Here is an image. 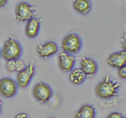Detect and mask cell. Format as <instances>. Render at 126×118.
<instances>
[{"label": "cell", "mask_w": 126, "mask_h": 118, "mask_svg": "<svg viewBox=\"0 0 126 118\" xmlns=\"http://www.w3.org/2000/svg\"><path fill=\"white\" fill-rule=\"evenodd\" d=\"M58 67L64 73H69L76 64V58L73 54H70L64 51L59 53L58 57Z\"/></svg>", "instance_id": "cell-9"}, {"label": "cell", "mask_w": 126, "mask_h": 118, "mask_svg": "<svg viewBox=\"0 0 126 118\" xmlns=\"http://www.w3.org/2000/svg\"><path fill=\"white\" fill-rule=\"evenodd\" d=\"M0 58H1V48H0Z\"/></svg>", "instance_id": "cell-25"}, {"label": "cell", "mask_w": 126, "mask_h": 118, "mask_svg": "<svg viewBox=\"0 0 126 118\" xmlns=\"http://www.w3.org/2000/svg\"><path fill=\"white\" fill-rule=\"evenodd\" d=\"M107 118H124V116L122 115V113H121L120 112H117V111H114L110 113Z\"/></svg>", "instance_id": "cell-19"}, {"label": "cell", "mask_w": 126, "mask_h": 118, "mask_svg": "<svg viewBox=\"0 0 126 118\" xmlns=\"http://www.w3.org/2000/svg\"><path fill=\"white\" fill-rule=\"evenodd\" d=\"M62 51L70 54H77L82 48V39L77 33H69L62 40Z\"/></svg>", "instance_id": "cell-3"}, {"label": "cell", "mask_w": 126, "mask_h": 118, "mask_svg": "<svg viewBox=\"0 0 126 118\" xmlns=\"http://www.w3.org/2000/svg\"><path fill=\"white\" fill-rule=\"evenodd\" d=\"M6 69L7 71L10 73H17V59L16 60H9L6 62Z\"/></svg>", "instance_id": "cell-16"}, {"label": "cell", "mask_w": 126, "mask_h": 118, "mask_svg": "<svg viewBox=\"0 0 126 118\" xmlns=\"http://www.w3.org/2000/svg\"><path fill=\"white\" fill-rule=\"evenodd\" d=\"M96 109L92 105L84 104L75 113V118H95Z\"/></svg>", "instance_id": "cell-14"}, {"label": "cell", "mask_w": 126, "mask_h": 118, "mask_svg": "<svg viewBox=\"0 0 126 118\" xmlns=\"http://www.w3.org/2000/svg\"><path fill=\"white\" fill-rule=\"evenodd\" d=\"M80 69L87 77H92L98 72V66L95 60L89 57L83 58L80 62Z\"/></svg>", "instance_id": "cell-10"}, {"label": "cell", "mask_w": 126, "mask_h": 118, "mask_svg": "<svg viewBox=\"0 0 126 118\" xmlns=\"http://www.w3.org/2000/svg\"><path fill=\"white\" fill-rule=\"evenodd\" d=\"M121 46L122 50L126 51V32H124L122 34L121 37Z\"/></svg>", "instance_id": "cell-18"}, {"label": "cell", "mask_w": 126, "mask_h": 118, "mask_svg": "<svg viewBox=\"0 0 126 118\" xmlns=\"http://www.w3.org/2000/svg\"><path fill=\"white\" fill-rule=\"evenodd\" d=\"M47 118H56V117H54V116H48Z\"/></svg>", "instance_id": "cell-24"}, {"label": "cell", "mask_w": 126, "mask_h": 118, "mask_svg": "<svg viewBox=\"0 0 126 118\" xmlns=\"http://www.w3.org/2000/svg\"><path fill=\"white\" fill-rule=\"evenodd\" d=\"M22 46L17 39L14 37L8 38L1 48V57L6 61L16 60L21 58Z\"/></svg>", "instance_id": "cell-2"}, {"label": "cell", "mask_w": 126, "mask_h": 118, "mask_svg": "<svg viewBox=\"0 0 126 118\" xmlns=\"http://www.w3.org/2000/svg\"><path fill=\"white\" fill-rule=\"evenodd\" d=\"M41 22L40 20L37 17H32L29 21L26 22L25 25V35L27 37L30 39H35L39 35V29H40Z\"/></svg>", "instance_id": "cell-12"}, {"label": "cell", "mask_w": 126, "mask_h": 118, "mask_svg": "<svg viewBox=\"0 0 126 118\" xmlns=\"http://www.w3.org/2000/svg\"><path fill=\"white\" fill-rule=\"evenodd\" d=\"M117 74L118 76L122 80H126V65L117 69Z\"/></svg>", "instance_id": "cell-17"}, {"label": "cell", "mask_w": 126, "mask_h": 118, "mask_svg": "<svg viewBox=\"0 0 126 118\" xmlns=\"http://www.w3.org/2000/svg\"><path fill=\"white\" fill-rule=\"evenodd\" d=\"M35 7L27 2H19L15 7V17L17 22H27L35 17Z\"/></svg>", "instance_id": "cell-4"}, {"label": "cell", "mask_w": 126, "mask_h": 118, "mask_svg": "<svg viewBox=\"0 0 126 118\" xmlns=\"http://www.w3.org/2000/svg\"><path fill=\"white\" fill-rule=\"evenodd\" d=\"M2 101L0 99V115L2 114Z\"/></svg>", "instance_id": "cell-23"}, {"label": "cell", "mask_w": 126, "mask_h": 118, "mask_svg": "<svg viewBox=\"0 0 126 118\" xmlns=\"http://www.w3.org/2000/svg\"><path fill=\"white\" fill-rule=\"evenodd\" d=\"M35 73V67L32 63L26 65L22 70L18 72L15 80L18 88H26L29 85L32 80Z\"/></svg>", "instance_id": "cell-6"}, {"label": "cell", "mask_w": 126, "mask_h": 118, "mask_svg": "<svg viewBox=\"0 0 126 118\" xmlns=\"http://www.w3.org/2000/svg\"><path fill=\"white\" fill-rule=\"evenodd\" d=\"M124 118H126V116H125V117H124Z\"/></svg>", "instance_id": "cell-26"}, {"label": "cell", "mask_w": 126, "mask_h": 118, "mask_svg": "<svg viewBox=\"0 0 126 118\" xmlns=\"http://www.w3.org/2000/svg\"><path fill=\"white\" fill-rule=\"evenodd\" d=\"M17 73L20 72L21 70H22L26 66L25 64V61H24L21 58L17 59Z\"/></svg>", "instance_id": "cell-20"}, {"label": "cell", "mask_w": 126, "mask_h": 118, "mask_svg": "<svg viewBox=\"0 0 126 118\" xmlns=\"http://www.w3.org/2000/svg\"><path fill=\"white\" fill-rule=\"evenodd\" d=\"M106 62L111 68L119 69L126 65V51L121 50L110 54L106 59Z\"/></svg>", "instance_id": "cell-11"}, {"label": "cell", "mask_w": 126, "mask_h": 118, "mask_svg": "<svg viewBox=\"0 0 126 118\" xmlns=\"http://www.w3.org/2000/svg\"><path fill=\"white\" fill-rule=\"evenodd\" d=\"M69 73V80L73 85H80L87 79L86 75L80 68H73Z\"/></svg>", "instance_id": "cell-15"}, {"label": "cell", "mask_w": 126, "mask_h": 118, "mask_svg": "<svg viewBox=\"0 0 126 118\" xmlns=\"http://www.w3.org/2000/svg\"><path fill=\"white\" fill-rule=\"evenodd\" d=\"M36 53L41 58H48L55 55L58 51L57 43L54 41H47L36 46Z\"/></svg>", "instance_id": "cell-8"}, {"label": "cell", "mask_w": 126, "mask_h": 118, "mask_svg": "<svg viewBox=\"0 0 126 118\" xmlns=\"http://www.w3.org/2000/svg\"><path fill=\"white\" fill-rule=\"evenodd\" d=\"M7 2H8V0H0V8L5 6L6 5Z\"/></svg>", "instance_id": "cell-22"}, {"label": "cell", "mask_w": 126, "mask_h": 118, "mask_svg": "<svg viewBox=\"0 0 126 118\" xmlns=\"http://www.w3.org/2000/svg\"><path fill=\"white\" fill-rule=\"evenodd\" d=\"M18 86L14 80L10 77L0 79V95L5 98H10L16 95Z\"/></svg>", "instance_id": "cell-7"}, {"label": "cell", "mask_w": 126, "mask_h": 118, "mask_svg": "<svg viewBox=\"0 0 126 118\" xmlns=\"http://www.w3.org/2000/svg\"><path fill=\"white\" fill-rule=\"evenodd\" d=\"M120 85L113 79L107 76L96 85L94 92L96 96L102 100H110L118 94Z\"/></svg>", "instance_id": "cell-1"}, {"label": "cell", "mask_w": 126, "mask_h": 118, "mask_svg": "<svg viewBox=\"0 0 126 118\" xmlns=\"http://www.w3.org/2000/svg\"><path fill=\"white\" fill-rule=\"evenodd\" d=\"M32 96L39 103L45 104L48 102L53 96V90L50 85L44 82L36 84L32 89Z\"/></svg>", "instance_id": "cell-5"}, {"label": "cell", "mask_w": 126, "mask_h": 118, "mask_svg": "<svg viewBox=\"0 0 126 118\" xmlns=\"http://www.w3.org/2000/svg\"><path fill=\"white\" fill-rule=\"evenodd\" d=\"M106 118H107V117H106Z\"/></svg>", "instance_id": "cell-27"}, {"label": "cell", "mask_w": 126, "mask_h": 118, "mask_svg": "<svg viewBox=\"0 0 126 118\" xmlns=\"http://www.w3.org/2000/svg\"><path fill=\"white\" fill-rule=\"evenodd\" d=\"M14 118H30V117L28 115V113H26L25 112H20L16 114Z\"/></svg>", "instance_id": "cell-21"}, {"label": "cell", "mask_w": 126, "mask_h": 118, "mask_svg": "<svg viewBox=\"0 0 126 118\" xmlns=\"http://www.w3.org/2000/svg\"><path fill=\"white\" fill-rule=\"evenodd\" d=\"M74 10L82 15L88 14L92 9V2L91 0H74L73 2Z\"/></svg>", "instance_id": "cell-13"}]
</instances>
